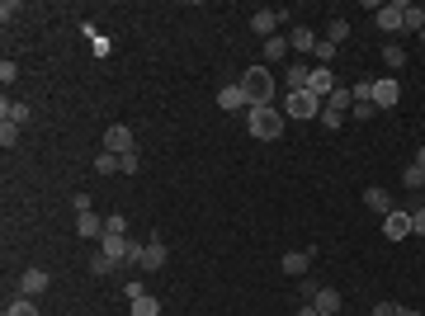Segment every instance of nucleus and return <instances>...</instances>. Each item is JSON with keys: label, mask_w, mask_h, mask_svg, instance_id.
Instances as JSON below:
<instances>
[{"label": "nucleus", "mask_w": 425, "mask_h": 316, "mask_svg": "<svg viewBox=\"0 0 425 316\" xmlns=\"http://www.w3.org/2000/svg\"><path fill=\"white\" fill-rule=\"evenodd\" d=\"M246 128H251V137H260V142H279V137H284V113L274 104H251L246 109Z\"/></svg>", "instance_id": "1"}, {"label": "nucleus", "mask_w": 425, "mask_h": 316, "mask_svg": "<svg viewBox=\"0 0 425 316\" xmlns=\"http://www.w3.org/2000/svg\"><path fill=\"white\" fill-rule=\"evenodd\" d=\"M241 90L251 95V104H274V76H269V66H251L241 76Z\"/></svg>", "instance_id": "2"}, {"label": "nucleus", "mask_w": 425, "mask_h": 316, "mask_svg": "<svg viewBox=\"0 0 425 316\" xmlns=\"http://www.w3.org/2000/svg\"><path fill=\"white\" fill-rule=\"evenodd\" d=\"M100 250H105L114 264H137L142 260V241H128V236H100Z\"/></svg>", "instance_id": "3"}, {"label": "nucleus", "mask_w": 425, "mask_h": 316, "mask_svg": "<svg viewBox=\"0 0 425 316\" xmlns=\"http://www.w3.org/2000/svg\"><path fill=\"white\" fill-rule=\"evenodd\" d=\"M321 109H326V100H317L312 90H298V95L284 100V113H289V118H321Z\"/></svg>", "instance_id": "4"}, {"label": "nucleus", "mask_w": 425, "mask_h": 316, "mask_svg": "<svg viewBox=\"0 0 425 316\" xmlns=\"http://www.w3.org/2000/svg\"><path fill=\"white\" fill-rule=\"evenodd\" d=\"M105 151H114V156H128V151H137V142H133V128L114 123V128L105 132Z\"/></svg>", "instance_id": "5"}, {"label": "nucleus", "mask_w": 425, "mask_h": 316, "mask_svg": "<svg viewBox=\"0 0 425 316\" xmlns=\"http://www.w3.org/2000/svg\"><path fill=\"white\" fill-rule=\"evenodd\" d=\"M383 236H388V241H406V236H411V212L392 208L388 217H383Z\"/></svg>", "instance_id": "6"}, {"label": "nucleus", "mask_w": 425, "mask_h": 316, "mask_svg": "<svg viewBox=\"0 0 425 316\" xmlns=\"http://www.w3.org/2000/svg\"><path fill=\"white\" fill-rule=\"evenodd\" d=\"M401 10H406V0H392V5H378L373 24L383 28V33H401Z\"/></svg>", "instance_id": "7"}, {"label": "nucleus", "mask_w": 425, "mask_h": 316, "mask_svg": "<svg viewBox=\"0 0 425 316\" xmlns=\"http://www.w3.org/2000/svg\"><path fill=\"white\" fill-rule=\"evenodd\" d=\"M401 100V85L392 76H383V80H373V109H392Z\"/></svg>", "instance_id": "8"}, {"label": "nucleus", "mask_w": 425, "mask_h": 316, "mask_svg": "<svg viewBox=\"0 0 425 316\" xmlns=\"http://www.w3.org/2000/svg\"><path fill=\"white\" fill-rule=\"evenodd\" d=\"M307 90H312L317 100H331V95H336L341 85H336V76H331L326 66H312V76H307Z\"/></svg>", "instance_id": "9"}, {"label": "nucleus", "mask_w": 425, "mask_h": 316, "mask_svg": "<svg viewBox=\"0 0 425 316\" xmlns=\"http://www.w3.org/2000/svg\"><path fill=\"white\" fill-rule=\"evenodd\" d=\"M165 255H170V250L161 245V236L147 241V245H142V260H137V269H142V274H156L161 264H165Z\"/></svg>", "instance_id": "10"}, {"label": "nucleus", "mask_w": 425, "mask_h": 316, "mask_svg": "<svg viewBox=\"0 0 425 316\" xmlns=\"http://www.w3.org/2000/svg\"><path fill=\"white\" fill-rule=\"evenodd\" d=\"M217 104L227 109V113H237V109H251V95H246L241 85H222V90H217Z\"/></svg>", "instance_id": "11"}, {"label": "nucleus", "mask_w": 425, "mask_h": 316, "mask_svg": "<svg viewBox=\"0 0 425 316\" xmlns=\"http://www.w3.org/2000/svg\"><path fill=\"white\" fill-rule=\"evenodd\" d=\"M76 236H80V241H100V236H105V217L80 212V217H76Z\"/></svg>", "instance_id": "12"}, {"label": "nucleus", "mask_w": 425, "mask_h": 316, "mask_svg": "<svg viewBox=\"0 0 425 316\" xmlns=\"http://www.w3.org/2000/svg\"><path fill=\"white\" fill-rule=\"evenodd\" d=\"M19 292H24V297L48 292V274H43V269H24V274H19Z\"/></svg>", "instance_id": "13"}, {"label": "nucleus", "mask_w": 425, "mask_h": 316, "mask_svg": "<svg viewBox=\"0 0 425 316\" xmlns=\"http://www.w3.org/2000/svg\"><path fill=\"white\" fill-rule=\"evenodd\" d=\"M279 19H284V15H274V10H255V15H251V28H255L260 38H274Z\"/></svg>", "instance_id": "14"}, {"label": "nucleus", "mask_w": 425, "mask_h": 316, "mask_svg": "<svg viewBox=\"0 0 425 316\" xmlns=\"http://www.w3.org/2000/svg\"><path fill=\"white\" fill-rule=\"evenodd\" d=\"M401 185H406V189H421V185H425V147L416 151V160L401 170Z\"/></svg>", "instance_id": "15"}, {"label": "nucleus", "mask_w": 425, "mask_h": 316, "mask_svg": "<svg viewBox=\"0 0 425 316\" xmlns=\"http://www.w3.org/2000/svg\"><path fill=\"white\" fill-rule=\"evenodd\" d=\"M307 269H312V255H307V250H293V255H284V274H289V279H302Z\"/></svg>", "instance_id": "16"}, {"label": "nucleus", "mask_w": 425, "mask_h": 316, "mask_svg": "<svg viewBox=\"0 0 425 316\" xmlns=\"http://www.w3.org/2000/svg\"><path fill=\"white\" fill-rule=\"evenodd\" d=\"M312 307H317L321 316H336V312H341V292H336V288H317Z\"/></svg>", "instance_id": "17"}, {"label": "nucleus", "mask_w": 425, "mask_h": 316, "mask_svg": "<svg viewBox=\"0 0 425 316\" xmlns=\"http://www.w3.org/2000/svg\"><path fill=\"white\" fill-rule=\"evenodd\" d=\"M0 123H15V128H19V123H28V104H19V100H5V104H0Z\"/></svg>", "instance_id": "18"}, {"label": "nucleus", "mask_w": 425, "mask_h": 316, "mask_svg": "<svg viewBox=\"0 0 425 316\" xmlns=\"http://www.w3.org/2000/svg\"><path fill=\"white\" fill-rule=\"evenodd\" d=\"M364 203H369V208L378 212V217H388V212H392V198H388V194H383L378 185H373V189H364Z\"/></svg>", "instance_id": "19"}, {"label": "nucleus", "mask_w": 425, "mask_h": 316, "mask_svg": "<svg viewBox=\"0 0 425 316\" xmlns=\"http://www.w3.org/2000/svg\"><path fill=\"white\" fill-rule=\"evenodd\" d=\"M289 48H293V53H312V48H317V33H312V28H293Z\"/></svg>", "instance_id": "20"}, {"label": "nucleus", "mask_w": 425, "mask_h": 316, "mask_svg": "<svg viewBox=\"0 0 425 316\" xmlns=\"http://www.w3.org/2000/svg\"><path fill=\"white\" fill-rule=\"evenodd\" d=\"M401 28H411V33H425V10H421V5H406V10H401Z\"/></svg>", "instance_id": "21"}, {"label": "nucleus", "mask_w": 425, "mask_h": 316, "mask_svg": "<svg viewBox=\"0 0 425 316\" xmlns=\"http://www.w3.org/2000/svg\"><path fill=\"white\" fill-rule=\"evenodd\" d=\"M260 53H265V62H284V57H289V38H279V33H274V38H265V48H260Z\"/></svg>", "instance_id": "22"}, {"label": "nucleus", "mask_w": 425, "mask_h": 316, "mask_svg": "<svg viewBox=\"0 0 425 316\" xmlns=\"http://www.w3.org/2000/svg\"><path fill=\"white\" fill-rule=\"evenodd\" d=\"M95 170H100V175H118V170H123V156H114V151H100V156H95Z\"/></svg>", "instance_id": "23"}, {"label": "nucleus", "mask_w": 425, "mask_h": 316, "mask_svg": "<svg viewBox=\"0 0 425 316\" xmlns=\"http://www.w3.org/2000/svg\"><path fill=\"white\" fill-rule=\"evenodd\" d=\"M114 269H118V264L109 260L105 250H95V260H90V274H95V279H105V274H114Z\"/></svg>", "instance_id": "24"}, {"label": "nucleus", "mask_w": 425, "mask_h": 316, "mask_svg": "<svg viewBox=\"0 0 425 316\" xmlns=\"http://www.w3.org/2000/svg\"><path fill=\"white\" fill-rule=\"evenodd\" d=\"M307 66H289V95H298V90H307Z\"/></svg>", "instance_id": "25"}, {"label": "nucleus", "mask_w": 425, "mask_h": 316, "mask_svg": "<svg viewBox=\"0 0 425 316\" xmlns=\"http://www.w3.org/2000/svg\"><path fill=\"white\" fill-rule=\"evenodd\" d=\"M326 109H331V113H345V109H354V95H350V90H336V95L326 100Z\"/></svg>", "instance_id": "26"}, {"label": "nucleus", "mask_w": 425, "mask_h": 316, "mask_svg": "<svg viewBox=\"0 0 425 316\" xmlns=\"http://www.w3.org/2000/svg\"><path fill=\"white\" fill-rule=\"evenodd\" d=\"M133 316H161V302L147 292V297H137V302H133Z\"/></svg>", "instance_id": "27"}, {"label": "nucleus", "mask_w": 425, "mask_h": 316, "mask_svg": "<svg viewBox=\"0 0 425 316\" xmlns=\"http://www.w3.org/2000/svg\"><path fill=\"white\" fill-rule=\"evenodd\" d=\"M345 38H350V24H345V19H331V28H326V43H336V48H341Z\"/></svg>", "instance_id": "28"}, {"label": "nucleus", "mask_w": 425, "mask_h": 316, "mask_svg": "<svg viewBox=\"0 0 425 316\" xmlns=\"http://www.w3.org/2000/svg\"><path fill=\"white\" fill-rule=\"evenodd\" d=\"M383 62H388L392 71H397V66H406V48H397V43H388V48H383Z\"/></svg>", "instance_id": "29"}, {"label": "nucleus", "mask_w": 425, "mask_h": 316, "mask_svg": "<svg viewBox=\"0 0 425 316\" xmlns=\"http://www.w3.org/2000/svg\"><path fill=\"white\" fill-rule=\"evenodd\" d=\"M336 53H341V48H336V43H326V38H317V48H312V57H317L321 66H326V62H336Z\"/></svg>", "instance_id": "30"}, {"label": "nucleus", "mask_w": 425, "mask_h": 316, "mask_svg": "<svg viewBox=\"0 0 425 316\" xmlns=\"http://www.w3.org/2000/svg\"><path fill=\"white\" fill-rule=\"evenodd\" d=\"M5 316H38V307H33V297H19V302L5 307Z\"/></svg>", "instance_id": "31"}, {"label": "nucleus", "mask_w": 425, "mask_h": 316, "mask_svg": "<svg viewBox=\"0 0 425 316\" xmlns=\"http://www.w3.org/2000/svg\"><path fill=\"white\" fill-rule=\"evenodd\" d=\"M105 236H128V217H105Z\"/></svg>", "instance_id": "32"}, {"label": "nucleus", "mask_w": 425, "mask_h": 316, "mask_svg": "<svg viewBox=\"0 0 425 316\" xmlns=\"http://www.w3.org/2000/svg\"><path fill=\"white\" fill-rule=\"evenodd\" d=\"M15 142H19V128H15V123H0V147H5V151H10V147H15Z\"/></svg>", "instance_id": "33"}, {"label": "nucleus", "mask_w": 425, "mask_h": 316, "mask_svg": "<svg viewBox=\"0 0 425 316\" xmlns=\"http://www.w3.org/2000/svg\"><path fill=\"white\" fill-rule=\"evenodd\" d=\"M123 292H128V302H137V297H147V284H142V279H128Z\"/></svg>", "instance_id": "34"}, {"label": "nucleus", "mask_w": 425, "mask_h": 316, "mask_svg": "<svg viewBox=\"0 0 425 316\" xmlns=\"http://www.w3.org/2000/svg\"><path fill=\"white\" fill-rule=\"evenodd\" d=\"M341 123H345V113H331V109H321V128H331V132H336Z\"/></svg>", "instance_id": "35"}, {"label": "nucleus", "mask_w": 425, "mask_h": 316, "mask_svg": "<svg viewBox=\"0 0 425 316\" xmlns=\"http://www.w3.org/2000/svg\"><path fill=\"white\" fill-rule=\"evenodd\" d=\"M137 170H142V160H137V151H128L123 156V175H137Z\"/></svg>", "instance_id": "36"}, {"label": "nucleus", "mask_w": 425, "mask_h": 316, "mask_svg": "<svg viewBox=\"0 0 425 316\" xmlns=\"http://www.w3.org/2000/svg\"><path fill=\"white\" fill-rule=\"evenodd\" d=\"M411 232H416V236H425V208L411 212Z\"/></svg>", "instance_id": "37"}, {"label": "nucleus", "mask_w": 425, "mask_h": 316, "mask_svg": "<svg viewBox=\"0 0 425 316\" xmlns=\"http://www.w3.org/2000/svg\"><path fill=\"white\" fill-rule=\"evenodd\" d=\"M369 316H397V302H378Z\"/></svg>", "instance_id": "38"}, {"label": "nucleus", "mask_w": 425, "mask_h": 316, "mask_svg": "<svg viewBox=\"0 0 425 316\" xmlns=\"http://www.w3.org/2000/svg\"><path fill=\"white\" fill-rule=\"evenodd\" d=\"M298 316H321V312H317V307H312V302H307V307H302V312H298Z\"/></svg>", "instance_id": "39"}, {"label": "nucleus", "mask_w": 425, "mask_h": 316, "mask_svg": "<svg viewBox=\"0 0 425 316\" xmlns=\"http://www.w3.org/2000/svg\"><path fill=\"white\" fill-rule=\"evenodd\" d=\"M397 316H421V312H416V307H397Z\"/></svg>", "instance_id": "40"}, {"label": "nucleus", "mask_w": 425, "mask_h": 316, "mask_svg": "<svg viewBox=\"0 0 425 316\" xmlns=\"http://www.w3.org/2000/svg\"><path fill=\"white\" fill-rule=\"evenodd\" d=\"M421 38H425V33H421Z\"/></svg>", "instance_id": "41"}]
</instances>
